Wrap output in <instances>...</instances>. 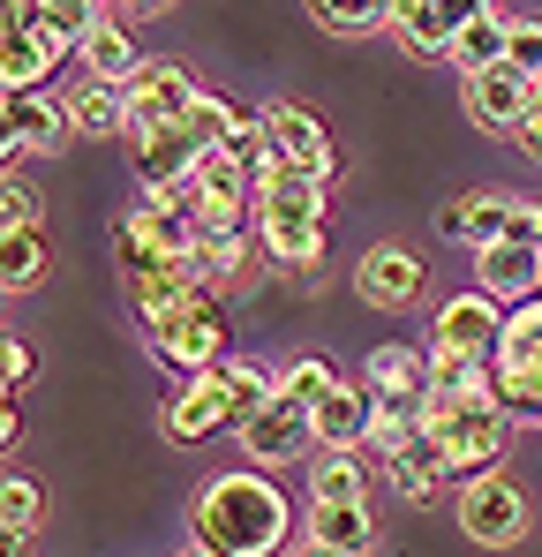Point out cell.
I'll return each mask as SVG.
<instances>
[{
    "instance_id": "17",
    "label": "cell",
    "mask_w": 542,
    "mask_h": 557,
    "mask_svg": "<svg viewBox=\"0 0 542 557\" xmlns=\"http://www.w3.org/2000/svg\"><path fill=\"white\" fill-rule=\"evenodd\" d=\"M452 61H459V76H490V69H505V61H513V15H505V8H467Z\"/></svg>"
},
{
    "instance_id": "3",
    "label": "cell",
    "mask_w": 542,
    "mask_h": 557,
    "mask_svg": "<svg viewBox=\"0 0 542 557\" xmlns=\"http://www.w3.org/2000/svg\"><path fill=\"white\" fill-rule=\"evenodd\" d=\"M144 339H151V355L174 362L181 376H211L226 362V309H219V294H188L181 309H167V317L144 324Z\"/></svg>"
},
{
    "instance_id": "33",
    "label": "cell",
    "mask_w": 542,
    "mask_h": 557,
    "mask_svg": "<svg viewBox=\"0 0 542 557\" xmlns=\"http://www.w3.org/2000/svg\"><path fill=\"white\" fill-rule=\"evenodd\" d=\"M234 128H242V106H226L219 91H204L196 98V113H188V144L211 159V151H226L234 144Z\"/></svg>"
},
{
    "instance_id": "14",
    "label": "cell",
    "mask_w": 542,
    "mask_h": 557,
    "mask_svg": "<svg viewBox=\"0 0 542 557\" xmlns=\"http://www.w3.org/2000/svg\"><path fill=\"white\" fill-rule=\"evenodd\" d=\"M475 286L505 309H528V301H542V249H528V242H505V249H490V257H475Z\"/></svg>"
},
{
    "instance_id": "38",
    "label": "cell",
    "mask_w": 542,
    "mask_h": 557,
    "mask_svg": "<svg viewBox=\"0 0 542 557\" xmlns=\"http://www.w3.org/2000/svg\"><path fill=\"white\" fill-rule=\"evenodd\" d=\"M513 69L542 84V15H513Z\"/></svg>"
},
{
    "instance_id": "20",
    "label": "cell",
    "mask_w": 542,
    "mask_h": 557,
    "mask_svg": "<svg viewBox=\"0 0 542 557\" xmlns=\"http://www.w3.org/2000/svg\"><path fill=\"white\" fill-rule=\"evenodd\" d=\"M324 242H332V219H264L257 226V249L271 264H286V272H317Z\"/></svg>"
},
{
    "instance_id": "21",
    "label": "cell",
    "mask_w": 542,
    "mask_h": 557,
    "mask_svg": "<svg viewBox=\"0 0 542 557\" xmlns=\"http://www.w3.org/2000/svg\"><path fill=\"white\" fill-rule=\"evenodd\" d=\"M361 384L377 392V399H422L430 392V355H415V347H369V362H361Z\"/></svg>"
},
{
    "instance_id": "36",
    "label": "cell",
    "mask_w": 542,
    "mask_h": 557,
    "mask_svg": "<svg viewBox=\"0 0 542 557\" xmlns=\"http://www.w3.org/2000/svg\"><path fill=\"white\" fill-rule=\"evenodd\" d=\"M38 15H46V30H53L61 46H76V53H84L90 30L106 23V15H98V8H84V0H38Z\"/></svg>"
},
{
    "instance_id": "30",
    "label": "cell",
    "mask_w": 542,
    "mask_h": 557,
    "mask_svg": "<svg viewBox=\"0 0 542 557\" xmlns=\"http://www.w3.org/2000/svg\"><path fill=\"white\" fill-rule=\"evenodd\" d=\"M113 264H121V278H144V272L167 264L159 242H151V226H144V211H121L113 219Z\"/></svg>"
},
{
    "instance_id": "12",
    "label": "cell",
    "mask_w": 542,
    "mask_h": 557,
    "mask_svg": "<svg viewBox=\"0 0 542 557\" xmlns=\"http://www.w3.org/2000/svg\"><path fill=\"white\" fill-rule=\"evenodd\" d=\"M355 294L369 301V309H407V301L422 294V257L399 249V242H377V249L355 264Z\"/></svg>"
},
{
    "instance_id": "1",
    "label": "cell",
    "mask_w": 542,
    "mask_h": 557,
    "mask_svg": "<svg viewBox=\"0 0 542 557\" xmlns=\"http://www.w3.org/2000/svg\"><path fill=\"white\" fill-rule=\"evenodd\" d=\"M294 535V505L279 497V482H264L257 467L211 474L188 505V543L211 557H279Z\"/></svg>"
},
{
    "instance_id": "35",
    "label": "cell",
    "mask_w": 542,
    "mask_h": 557,
    "mask_svg": "<svg viewBox=\"0 0 542 557\" xmlns=\"http://www.w3.org/2000/svg\"><path fill=\"white\" fill-rule=\"evenodd\" d=\"M38 226H46V196L8 174V188H0V234H38Z\"/></svg>"
},
{
    "instance_id": "25",
    "label": "cell",
    "mask_w": 542,
    "mask_h": 557,
    "mask_svg": "<svg viewBox=\"0 0 542 557\" xmlns=\"http://www.w3.org/2000/svg\"><path fill=\"white\" fill-rule=\"evenodd\" d=\"M61 113H69V128H84V136H106V128H128V98H121V84H69V98H61Z\"/></svg>"
},
{
    "instance_id": "32",
    "label": "cell",
    "mask_w": 542,
    "mask_h": 557,
    "mask_svg": "<svg viewBox=\"0 0 542 557\" xmlns=\"http://www.w3.org/2000/svg\"><path fill=\"white\" fill-rule=\"evenodd\" d=\"M340 384H347V376L332 370L324 355H301V362H286V370H279V392H286V399H301L309 414H317V407H324V399H332Z\"/></svg>"
},
{
    "instance_id": "7",
    "label": "cell",
    "mask_w": 542,
    "mask_h": 557,
    "mask_svg": "<svg viewBox=\"0 0 542 557\" xmlns=\"http://www.w3.org/2000/svg\"><path fill=\"white\" fill-rule=\"evenodd\" d=\"M234 437H242V453H249L257 467L317 460V414H309L301 399H286V392H279L271 407H257V414H249V422H242Z\"/></svg>"
},
{
    "instance_id": "22",
    "label": "cell",
    "mask_w": 542,
    "mask_h": 557,
    "mask_svg": "<svg viewBox=\"0 0 542 557\" xmlns=\"http://www.w3.org/2000/svg\"><path fill=\"white\" fill-rule=\"evenodd\" d=\"M136 211H144V226H151V242H159V257H167V264H188V257L204 249V219H196V211H181L174 196H144Z\"/></svg>"
},
{
    "instance_id": "27",
    "label": "cell",
    "mask_w": 542,
    "mask_h": 557,
    "mask_svg": "<svg viewBox=\"0 0 542 557\" xmlns=\"http://www.w3.org/2000/svg\"><path fill=\"white\" fill-rule=\"evenodd\" d=\"M211 384L226 392V407H234V430H242L257 407H271V399H279V376L257 370V362H219V370H211Z\"/></svg>"
},
{
    "instance_id": "8",
    "label": "cell",
    "mask_w": 542,
    "mask_h": 557,
    "mask_svg": "<svg viewBox=\"0 0 542 557\" xmlns=\"http://www.w3.org/2000/svg\"><path fill=\"white\" fill-rule=\"evenodd\" d=\"M535 106H542V84L520 76L513 61L490 69V76H467V121L490 128V136H520V128L535 121Z\"/></svg>"
},
{
    "instance_id": "37",
    "label": "cell",
    "mask_w": 542,
    "mask_h": 557,
    "mask_svg": "<svg viewBox=\"0 0 542 557\" xmlns=\"http://www.w3.org/2000/svg\"><path fill=\"white\" fill-rule=\"evenodd\" d=\"M30 376H38V355H30L23 339H8V347H0V399H23Z\"/></svg>"
},
{
    "instance_id": "10",
    "label": "cell",
    "mask_w": 542,
    "mask_h": 557,
    "mask_svg": "<svg viewBox=\"0 0 542 557\" xmlns=\"http://www.w3.org/2000/svg\"><path fill=\"white\" fill-rule=\"evenodd\" d=\"M438 234H445V242H467L475 257H490V249H505V242H513V196H497V188H475V196H452L445 211H438Z\"/></svg>"
},
{
    "instance_id": "9",
    "label": "cell",
    "mask_w": 542,
    "mask_h": 557,
    "mask_svg": "<svg viewBox=\"0 0 542 557\" xmlns=\"http://www.w3.org/2000/svg\"><path fill=\"white\" fill-rule=\"evenodd\" d=\"M430 347H438V355H482V362H497V347H505V309H497L482 286H475V294H452V301H438Z\"/></svg>"
},
{
    "instance_id": "39",
    "label": "cell",
    "mask_w": 542,
    "mask_h": 557,
    "mask_svg": "<svg viewBox=\"0 0 542 557\" xmlns=\"http://www.w3.org/2000/svg\"><path fill=\"white\" fill-rule=\"evenodd\" d=\"M513 144H520V151H528V159H535V166H542V113H535V121H528V128H520V136H513Z\"/></svg>"
},
{
    "instance_id": "26",
    "label": "cell",
    "mask_w": 542,
    "mask_h": 557,
    "mask_svg": "<svg viewBox=\"0 0 542 557\" xmlns=\"http://www.w3.org/2000/svg\"><path fill=\"white\" fill-rule=\"evenodd\" d=\"M309 505H369V474L355 453H317L309 460Z\"/></svg>"
},
{
    "instance_id": "11",
    "label": "cell",
    "mask_w": 542,
    "mask_h": 557,
    "mask_svg": "<svg viewBox=\"0 0 542 557\" xmlns=\"http://www.w3.org/2000/svg\"><path fill=\"white\" fill-rule=\"evenodd\" d=\"M264 136H271V159H279V166H309V174H332V182H340V151H332V136H324L317 113H301V106H271Z\"/></svg>"
},
{
    "instance_id": "41",
    "label": "cell",
    "mask_w": 542,
    "mask_h": 557,
    "mask_svg": "<svg viewBox=\"0 0 542 557\" xmlns=\"http://www.w3.org/2000/svg\"><path fill=\"white\" fill-rule=\"evenodd\" d=\"M181 557H211V550H196V543H188V550H181Z\"/></svg>"
},
{
    "instance_id": "28",
    "label": "cell",
    "mask_w": 542,
    "mask_h": 557,
    "mask_svg": "<svg viewBox=\"0 0 542 557\" xmlns=\"http://www.w3.org/2000/svg\"><path fill=\"white\" fill-rule=\"evenodd\" d=\"M309 23H317L324 38H369V30L399 23V0H392V8H384V0H361V8H332V0H317Z\"/></svg>"
},
{
    "instance_id": "4",
    "label": "cell",
    "mask_w": 542,
    "mask_h": 557,
    "mask_svg": "<svg viewBox=\"0 0 542 557\" xmlns=\"http://www.w3.org/2000/svg\"><path fill=\"white\" fill-rule=\"evenodd\" d=\"M459 535L467 543H482V550H513L520 535H528V490L505 474V467H490V474H475V482H459Z\"/></svg>"
},
{
    "instance_id": "13",
    "label": "cell",
    "mask_w": 542,
    "mask_h": 557,
    "mask_svg": "<svg viewBox=\"0 0 542 557\" xmlns=\"http://www.w3.org/2000/svg\"><path fill=\"white\" fill-rule=\"evenodd\" d=\"M0 136H8V159L15 151H61L69 113L46 91H0Z\"/></svg>"
},
{
    "instance_id": "40",
    "label": "cell",
    "mask_w": 542,
    "mask_h": 557,
    "mask_svg": "<svg viewBox=\"0 0 542 557\" xmlns=\"http://www.w3.org/2000/svg\"><path fill=\"white\" fill-rule=\"evenodd\" d=\"M294 557H340V550H324V543H301V550H294Z\"/></svg>"
},
{
    "instance_id": "42",
    "label": "cell",
    "mask_w": 542,
    "mask_h": 557,
    "mask_svg": "<svg viewBox=\"0 0 542 557\" xmlns=\"http://www.w3.org/2000/svg\"><path fill=\"white\" fill-rule=\"evenodd\" d=\"M535 113H542V106H535Z\"/></svg>"
},
{
    "instance_id": "24",
    "label": "cell",
    "mask_w": 542,
    "mask_h": 557,
    "mask_svg": "<svg viewBox=\"0 0 542 557\" xmlns=\"http://www.w3.org/2000/svg\"><path fill=\"white\" fill-rule=\"evenodd\" d=\"M136 69H144V53H136L128 23H113V15H106V23L84 38V76H90V84H128Z\"/></svg>"
},
{
    "instance_id": "15",
    "label": "cell",
    "mask_w": 542,
    "mask_h": 557,
    "mask_svg": "<svg viewBox=\"0 0 542 557\" xmlns=\"http://www.w3.org/2000/svg\"><path fill=\"white\" fill-rule=\"evenodd\" d=\"M219 430H234L226 392H219L211 376H188V384H174V399H167V437H174V445H204V437H219Z\"/></svg>"
},
{
    "instance_id": "18",
    "label": "cell",
    "mask_w": 542,
    "mask_h": 557,
    "mask_svg": "<svg viewBox=\"0 0 542 557\" xmlns=\"http://www.w3.org/2000/svg\"><path fill=\"white\" fill-rule=\"evenodd\" d=\"M459 23H467V8H445V0H399V46L407 53H422V61H452V46H459Z\"/></svg>"
},
{
    "instance_id": "6",
    "label": "cell",
    "mask_w": 542,
    "mask_h": 557,
    "mask_svg": "<svg viewBox=\"0 0 542 557\" xmlns=\"http://www.w3.org/2000/svg\"><path fill=\"white\" fill-rule=\"evenodd\" d=\"M61 53H69V46L46 30L38 8L15 0V8L0 15V91H38V84L61 69Z\"/></svg>"
},
{
    "instance_id": "34",
    "label": "cell",
    "mask_w": 542,
    "mask_h": 557,
    "mask_svg": "<svg viewBox=\"0 0 542 557\" xmlns=\"http://www.w3.org/2000/svg\"><path fill=\"white\" fill-rule=\"evenodd\" d=\"M38 520H46V490H38L30 474H8V490H0V528H8V535H38Z\"/></svg>"
},
{
    "instance_id": "23",
    "label": "cell",
    "mask_w": 542,
    "mask_h": 557,
    "mask_svg": "<svg viewBox=\"0 0 542 557\" xmlns=\"http://www.w3.org/2000/svg\"><path fill=\"white\" fill-rule=\"evenodd\" d=\"M309 543H324L340 557H369L377 520H369V505H309Z\"/></svg>"
},
{
    "instance_id": "5",
    "label": "cell",
    "mask_w": 542,
    "mask_h": 557,
    "mask_svg": "<svg viewBox=\"0 0 542 557\" xmlns=\"http://www.w3.org/2000/svg\"><path fill=\"white\" fill-rule=\"evenodd\" d=\"M121 98H128V144H136V136H159V128H188L204 84H188L181 61H144V69L121 84Z\"/></svg>"
},
{
    "instance_id": "31",
    "label": "cell",
    "mask_w": 542,
    "mask_h": 557,
    "mask_svg": "<svg viewBox=\"0 0 542 557\" xmlns=\"http://www.w3.org/2000/svg\"><path fill=\"white\" fill-rule=\"evenodd\" d=\"M46 278V234H0V286L30 294Z\"/></svg>"
},
{
    "instance_id": "19",
    "label": "cell",
    "mask_w": 542,
    "mask_h": 557,
    "mask_svg": "<svg viewBox=\"0 0 542 557\" xmlns=\"http://www.w3.org/2000/svg\"><path fill=\"white\" fill-rule=\"evenodd\" d=\"M384 482H392V497H399V505H430V497L452 482L445 445H438V437H415L407 453H392V460H384Z\"/></svg>"
},
{
    "instance_id": "29",
    "label": "cell",
    "mask_w": 542,
    "mask_h": 557,
    "mask_svg": "<svg viewBox=\"0 0 542 557\" xmlns=\"http://www.w3.org/2000/svg\"><path fill=\"white\" fill-rule=\"evenodd\" d=\"M249 272V242H204L196 257H188V278H196V294H226L234 278Z\"/></svg>"
},
{
    "instance_id": "16",
    "label": "cell",
    "mask_w": 542,
    "mask_h": 557,
    "mask_svg": "<svg viewBox=\"0 0 542 557\" xmlns=\"http://www.w3.org/2000/svg\"><path fill=\"white\" fill-rule=\"evenodd\" d=\"M369 430H377V392L369 384H340L317 407V453H355V445H369Z\"/></svg>"
},
{
    "instance_id": "2",
    "label": "cell",
    "mask_w": 542,
    "mask_h": 557,
    "mask_svg": "<svg viewBox=\"0 0 542 557\" xmlns=\"http://www.w3.org/2000/svg\"><path fill=\"white\" fill-rule=\"evenodd\" d=\"M505 407L490 399V392H475V399H452V392H430L422 399V437H438L445 445V467L459 482H475V474H490L497 453H505Z\"/></svg>"
}]
</instances>
